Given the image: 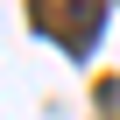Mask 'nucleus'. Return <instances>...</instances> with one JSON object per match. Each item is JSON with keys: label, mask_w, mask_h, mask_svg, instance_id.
I'll list each match as a JSON object with an SVG mask.
<instances>
[{"label": "nucleus", "mask_w": 120, "mask_h": 120, "mask_svg": "<svg viewBox=\"0 0 120 120\" xmlns=\"http://www.w3.org/2000/svg\"><path fill=\"white\" fill-rule=\"evenodd\" d=\"M28 14L49 42H64L71 56H85L99 42V21H106V0H28Z\"/></svg>", "instance_id": "1"}]
</instances>
